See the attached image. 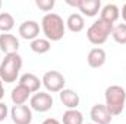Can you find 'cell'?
Here are the masks:
<instances>
[{"mask_svg":"<svg viewBox=\"0 0 126 124\" xmlns=\"http://www.w3.org/2000/svg\"><path fill=\"white\" fill-rule=\"evenodd\" d=\"M22 69V57L19 53L6 54L0 62V79L4 83H13L19 77Z\"/></svg>","mask_w":126,"mask_h":124,"instance_id":"2","label":"cell"},{"mask_svg":"<svg viewBox=\"0 0 126 124\" xmlns=\"http://www.w3.org/2000/svg\"><path fill=\"white\" fill-rule=\"evenodd\" d=\"M19 85L25 86L27 89H30L31 93H35L40 91V86L43 85V82L40 80V77H37L34 73H24L19 77Z\"/></svg>","mask_w":126,"mask_h":124,"instance_id":"16","label":"cell"},{"mask_svg":"<svg viewBox=\"0 0 126 124\" xmlns=\"http://www.w3.org/2000/svg\"><path fill=\"white\" fill-rule=\"evenodd\" d=\"M43 124H60V121L56 120V118H46V120L43 121Z\"/></svg>","mask_w":126,"mask_h":124,"instance_id":"24","label":"cell"},{"mask_svg":"<svg viewBox=\"0 0 126 124\" xmlns=\"http://www.w3.org/2000/svg\"><path fill=\"white\" fill-rule=\"evenodd\" d=\"M10 118L13 124H31L32 110L28 105H13L10 108Z\"/></svg>","mask_w":126,"mask_h":124,"instance_id":"7","label":"cell"},{"mask_svg":"<svg viewBox=\"0 0 126 124\" xmlns=\"http://www.w3.org/2000/svg\"><path fill=\"white\" fill-rule=\"evenodd\" d=\"M79 1H81V0H75V1H73V0H66V3H67L69 6H73V7H78V6H79Z\"/></svg>","mask_w":126,"mask_h":124,"instance_id":"25","label":"cell"},{"mask_svg":"<svg viewBox=\"0 0 126 124\" xmlns=\"http://www.w3.org/2000/svg\"><path fill=\"white\" fill-rule=\"evenodd\" d=\"M113 26L114 25H110L104 21H101L100 18L91 24V26L87 29V38L88 41L93 44V45H101L104 44L109 37L111 35V31H113Z\"/></svg>","mask_w":126,"mask_h":124,"instance_id":"4","label":"cell"},{"mask_svg":"<svg viewBox=\"0 0 126 124\" xmlns=\"http://www.w3.org/2000/svg\"><path fill=\"white\" fill-rule=\"evenodd\" d=\"M90 117L94 124H110L113 120V115L104 104H95L90 111Z\"/></svg>","mask_w":126,"mask_h":124,"instance_id":"8","label":"cell"},{"mask_svg":"<svg viewBox=\"0 0 126 124\" xmlns=\"http://www.w3.org/2000/svg\"><path fill=\"white\" fill-rule=\"evenodd\" d=\"M66 28L70 32H81L85 28V19L81 13H70L69 18L66 19Z\"/></svg>","mask_w":126,"mask_h":124,"instance_id":"17","label":"cell"},{"mask_svg":"<svg viewBox=\"0 0 126 124\" xmlns=\"http://www.w3.org/2000/svg\"><path fill=\"white\" fill-rule=\"evenodd\" d=\"M44 88L47 89V92L51 93H59L60 91L64 89V83H66V79L60 72L57 70H48L43 74V79H41Z\"/></svg>","mask_w":126,"mask_h":124,"instance_id":"5","label":"cell"},{"mask_svg":"<svg viewBox=\"0 0 126 124\" xmlns=\"http://www.w3.org/2000/svg\"><path fill=\"white\" fill-rule=\"evenodd\" d=\"M9 108H7V105L4 104V102H0V123L1 121H4L6 118H7V115H9Z\"/></svg>","mask_w":126,"mask_h":124,"instance_id":"23","label":"cell"},{"mask_svg":"<svg viewBox=\"0 0 126 124\" xmlns=\"http://www.w3.org/2000/svg\"><path fill=\"white\" fill-rule=\"evenodd\" d=\"M19 50V39L7 32V34H0V51L6 54H12V53H18Z\"/></svg>","mask_w":126,"mask_h":124,"instance_id":"10","label":"cell"},{"mask_svg":"<svg viewBox=\"0 0 126 124\" xmlns=\"http://www.w3.org/2000/svg\"><path fill=\"white\" fill-rule=\"evenodd\" d=\"M0 9H1V1H0Z\"/></svg>","mask_w":126,"mask_h":124,"instance_id":"28","label":"cell"},{"mask_svg":"<svg viewBox=\"0 0 126 124\" xmlns=\"http://www.w3.org/2000/svg\"><path fill=\"white\" fill-rule=\"evenodd\" d=\"M120 15H122V18H123V21L126 22V3L123 4V7H122V12H120Z\"/></svg>","mask_w":126,"mask_h":124,"instance_id":"27","label":"cell"},{"mask_svg":"<svg viewBox=\"0 0 126 124\" xmlns=\"http://www.w3.org/2000/svg\"><path fill=\"white\" fill-rule=\"evenodd\" d=\"M63 124H84V114L78 110H66L62 115Z\"/></svg>","mask_w":126,"mask_h":124,"instance_id":"18","label":"cell"},{"mask_svg":"<svg viewBox=\"0 0 126 124\" xmlns=\"http://www.w3.org/2000/svg\"><path fill=\"white\" fill-rule=\"evenodd\" d=\"M54 4H56L54 0H35V6L44 12H50L54 7Z\"/></svg>","mask_w":126,"mask_h":124,"instance_id":"22","label":"cell"},{"mask_svg":"<svg viewBox=\"0 0 126 124\" xmlns=\"http://www.w3.org/2000/svg\"><path fill=\"white\" fill-rule=\"evenodd\" d=\"M104 99H106V107L110 111V114L114 115H120L123 108L126 105V91L125 88L119 86V85H110L106 92H104Z\"/></svg>","mask_w":126,"mask_h":124,"instance_id":"3","label":"cell"},{"mask_svg":"<svg viewBox=\"0 0 126 124\" xmlns=\"http://www.w3.org/2000/svg\"><path fill=\"white\" fill-rule=\"evenodd\" d=\"M41 29L46 35V39L51 41H60L66 32V22H63V18L57 13H47L41 19Z\"/></svg>","mask_w":126,"mask_h":124,"instance_id":"1","label":"cell"},{"mask_svg":"<svg viewBox=\"0 0 126 124\" xmlns=\"http://www.w3.org/2000/svg\"><path fill=\"white\" fill-rule=\"evenodd\" d=\"M0 62H1V60H0Z\"/></svg>","mask_w":126,"mask_h":124,"instance_id":"29","label":"cell"},{"mask_svg":"<svg viewBox=\"0 0 126 124\" xmlns=\"http://www.w3.org/2000/svg\"><path fill=\"white\" fill-rule=\"evenodd\" d=\"M111 38L117 42V44H126V24H119L116 26H113L111 31Z\"/></svg>","mask_w":126,"mask_h":124,"instance_id":"21","label":"cell"},{"mask_svg":"<svg viewBox=\"0 0 126 124\" xmlns=\"http://www.w3.org/2000/svg\"><path fill=\"white\" fill-rule=\"evenodd\" d=\"M119 16H120V9L113 3H109V4L103 6L101 10H100V19L110 24V25H113L119 19Z\"/></svg>","mask_w":126,"mask_h":124,"instance_id":"14","label":"cell"},{"mask_svg":"<svg viewBox=\"0 0 126 124\" xmlns=\"http://www.w3.org/2000/svg\"><path fill=\"white\" fill-rule=\"evenodd\" d=\"M107 60V54L101 47H94L90 50L88 56H87V63L90 67L93 69H100L101 66H104V63Z\"/></svg>","mask_w":126,"mask_h":124,"instance_id":"11","label":"cell"},{"mask_svg":"<svg viewBox=\"0 0 126 124\" xmlns=\"http://www.w3.org/2000/svg\"><path fill=\"white\" fill-rule=\"evenodd\" d=\"M30 96H31L30 89H27L25 86H22L19 83L10 92V99H12L13 105H25V102L30 99Z\"/></svg>","mask_w":126,"mask_h":124,"instance_id":"15","label":"cell"},{"mask_svg":"<svg viewBox=\"0 0 126 124\" xmlns=\"http://www.w3.org/2000/svg\"><path fill=\"white\" fill-rule=\"evenodd\" d=\"M59 98H60V102L67 108V110H76L79 102H81V98L79 95L75 92L73 89H63L59 92Z\"/></svg>","mask_w":126,"mask_h":124,"instance_id":"12","label":"cell"},{"mask_svg":"<svg viewBox=\"0 0 126 124\" xmlns=\"http://www.w3.org/2000/svg\"><path fill=\"white\" fill-rule=\"evenodd\" d=\"M53 104H54V99L48 92L38 91L30 98V107H31V110L37 111V112H47V111H50Z\"/></svg>","mask_w":126,"mask_h":124,"instance_id":"6","label":"cell"},{"mask_svg":"<svg viewBox=\"0 0 126 124\" xmlns=\"http://www.w3.org/2000/svg\"><path fill=\"white\" fill-rule=\"evenodd\" d=\"M78 9L82 13V16L94 18V16L98 15V12L101 10V1L100 0H81Z\"/></svg>","mask_w":126,"mask_h":124,"instance_id":"13","label":"cell"},{"mask_svg":"<svg viewBox=\"0 0 126 124\" xmlns=\"http://www.w3.org/2000/svg\"><path fill=\"white\" fill-rule=\"evenodd\" d=\"M15 28V18L9 12L0 13V31L1 34H7Z\"/></svg>","mask_w":126,"mask_h":124,"instance_id":"20","label":"cell"},{"mask_svg":"<svg viewBox=\"0 0 126 124\" xmlns=\"http://www.w3.org/2000/svg\"><path fill=\"white\" fill-rule=\"evenodd\" d=\"M3 96H4V88H3V82H1V79H0V102H1V99H3Z\"/></svg>","mask_w":126,"mask_h":124,"instance_id":"26","label":"cell"},{"mask_svg":"<svg viewBox=\"0 0 126 124\" xmlns=\"http://www.w3.org/2000/svg\"><path fill=\"white\" fill-rule=\"evenodd\" d=\"M30 47H31L32 51L37 53V54H46V53L50 51L51 42H50L48 39H46V38H37V39L31 41Z\"/></svg>","mask_w":126,"mask_h":124,"instance_id":"19","label":"cell"},{"mask_svg":"<svg viewBox=\"0 0 126 124\" xmlns=\"http://www.w3.org/2000/svg\"><path fill=\"white\" fill-rule=\"evenodd\" d=\"M18 32H19L21 38H24L27 41H34L40 35V25L37 21H24L19 25Z\"/></svg>","mask_w":126,"mask_h":124,"instance_id":"9","label":"cell"}]
</instances>
